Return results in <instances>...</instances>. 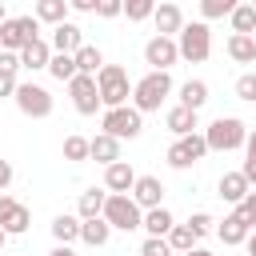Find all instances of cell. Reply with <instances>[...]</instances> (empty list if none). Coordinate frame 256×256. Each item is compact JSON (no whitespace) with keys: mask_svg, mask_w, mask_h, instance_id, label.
Masks as SVG:
<instances>
[{"mask_svg":"<svg viewBox=\"0 0 256 256\" xmlns=\"http://www.w3.org/2000/svg\"><path fill=\"white\" fill-rule=\"evenodd\" d=\"M204 140H208V152H232V148H244L248 140V124L240 116H216L208 128H204Z\"/></svg>","mask_w":256,"mask_h":256,"instance_id":"obj_1","label":"cell"},{"mask_svg":"<svg viewBox=\"0 0 256 256\" xmlns=\"http://www.w3.org/2000/svg\"><path fill=\"white\" fill-rule=\"evenodd\" d=\"M168 92H172V76L168 72H148L144 80L132 84V108L136 112H160Z\"/></svg>","mask_w":256,"mask_h":256,"instance_id":"obj_2","label":"cell"},{"mask_svg":"<svg viewBox=\"0 0 256 256\" xmlns=\"http://www.w3.org/2000/svg\"><path fill=\"white\" fill-rule=\"evenodd\" d=\"M96 88H100V100L104 108H124L128 96H132V84H128V72L120 64H104L96 72Z\"/></svg>","mask_w":256,"mask_h":256,"instance_id":"obj_3","label":"cell"},{"mask_svg":"<svg viewBox=\"0 0 256 256\" xmlns=\"http://www.w3.org/2000/svg\"><path fill=\"white\" fill-rule=\"evenodd\" d=\"M104 220L120 232H132V228H144V208L128 196V192H108V204H104Z\"/></svg>","mask_w":256,"mask_h":256,"instance_id":"obj_4","label":"cell"},{"mask_svg":"<svg viewBox=\"0 0 256 256\" xmlns=\"http://www.w3.org/2000/svg\"><path fill=\"white\" fill-rule=\"evenodd\" d=\"M176 44H180V60H188V64H204L212 56V32H208L204 20L184 24L180 36H176Z\"/></svg>","mask_w":256,"mask_h":256,"instance_id":"obj_5","label":"cell"},{"mask_svg":"<svg viewBox=\"0 0 256 256\" xmlns=\"http://www.w3.org/2000/svg\"><path fill=\"white\" fill-rule=\"evenodd\" d=\"M144 112H136L132 104H124V108H104V132L108 136H116V140H136L140 132H144V120H140Z\"/></svg>","mask_w":256,"mask_h":256,"instance_id":"obj_6","label":"cell"},{"mask_svg":"<svg viewBox=\"0 0 256 256\" xmlns=\"http://www.w3.org/2000/svg\"><path fill=\"white\" fill-rule=\"evenodd\" d=\"M36 36H40V20L36 16H12V20L0 24V52H20Z\"/></svg>","mask_w":256,"mask_h":256,"instance_id":"obj_7","label":"cell"},{"mask_svg":"<svg viewBox=\"0 0 256 256\" xmlns=\"http://www.w3.org/2000/svg\"><path fill=\"white\" fill-rule=\"evenodd\" d=\"M12 100H16V108H20L24 116H32V120L52 116V92H48L44 84H32V80H28V84H20V88H16V96H12Z\"/></svg>","mask_w":256,"mask_h":256,"instance_id":"obj_8","label":"cell"},{"mask_svg":"<svg viewBox=\"0 0 256 256\" xmlns=\"http://www.w3.org/2000/svg\"><path fill=\"white\" fill-rule=\"evenodd\" d=\"M208 156V140L204 132H192V136H176V144H168V164L172 168H192L196 160Z\"/></svg>","mask_w":256,"mask_h":256,"instance_id":"obj_9","label":"cell"},{"mask_svg":"<svg viewBox=\"0 0 256 256\" xmlns=\"http://www.w3.org/2000/svg\"><path fill=\"white\" fill-rule=\"evenodd\" d=\"M68 92H72V108H76L80 116H96V108L104 104V100H100V88H96V76L76 72V76L68 80Z\"/></svg>","mask_w":256,"mask_h":256,"instance_id":"obj_10","label":"cell"},{"mask_svg":"<svg viewBox=\"0 0 256 256\" xmlns=\"http://www.w3.org/2000/svg\"><path fill=\"white\" fill-rule=\"evenodd\" d=\"M180 60V44L176 36H152L144 44V64H152V72H168Z\"/></svg>","mask_w":256,"mask_h":256,"instance_id":"obj_11","label":"cell"},{"mask_svg":"<svg viewBox=\"0 0 256 256\" xmlns=\"http://www.w3.org/2000/svg\"><path fill=\"white\" fill-rule=\"evenodd\" d=\"M28 224H32V212H28L16 196H4V192H0V228H4L8 236H20V232H28Z\"/></svg>","mask_w":256,"mask_h":256,"instance_id":"obj_12","label":"cell"},{"mask_svg":"<svg viewBox=\"0 0 256 256\" xmlns=\"http://www.w3.org/2000/svg\"><path fill=\"white\" fill-rule=\"evenodd\" d=\"M216 236H220L224 244H244V240L252 236V220H248L240 208H232V212L216 224Z\"/></svg>","mask_w":256,"mask_h":256,"instance_id":"obj_13","label":"cell"},{"mask_svg":"<svg viewBox=\"0 0 256 256\" xmlns=\"http://www.w3.org/2000/svg\"><path fill=\"white\" fill-rule=\"evenodd\" d=\"M128 196L148 212V208H160V204H164V184H160L156 176H136V184H132Z\"/></svg>","mask_w":256,"mask_h":256,"instance_id":"obj_14","label":"cell"},{"mask_svg":"<svg viewBox=\"0 0 256 256\" xmlns=\"http://www.w3.org/2000/svg\"><path fill=\"white\" fill-rule=\"evenodd\" d=\"M48 44H52V52L76 56V52L84 48V32H80L76 24H68V20H64V24H56V28H52V40H48Z\"/></svg>","mask_w":256,"mask_h":256,"instance_id":"obj_15","label":"cell"},{"mask_svg":"<svg viewBox=\"0 0 256 256\" xmlns=\"http://www.w3.org/2000/svg\"><path fill=\"white\" fill-rule=\"evenodd\" d=\"M152 20H156V36H180V28H184V12L176 4H168V0L156 4Z\"/></svg>","mask_w":256,"mask_h":256,"instance_id":"obj_16","label":"cell"},{"mask_svg":"<svg viewBox=\"0 0 256 256\" xmlns=\"http://www.w3.org/2000/svg\"><path fill=\"white\" fill-rule=\"evenodd\" d=\"M48 60H52V44H48L44 36H36L32 44H24V48H20V68L40 72V68H48Z\"/></svg>","mask_w":256,"mask_h":256,"instance_id":"obj_17","label":"cell"},{"mask_svg":"<svg viewBox=\"0 0 256 256\" xmlns=\"http://www.w3.org/2000/svg\"><path fill=\"white\" fill-rule=\"evenodd\" d=\"M132 184H136V172H132L128 160H116V164L104 168V188L108 192H132Z\"/></svg>","mask_w":256,"mask_h":256,"instance_id":"obj_18","label":"cell"},{"mask_svg":"<svg viewBox=\"0 0 256 256\" xmlns=\"http://www.w3.org/2000/svg\"><path fill=\"white\" fill-rule=\"evenodd\" d=\"M216 188H220V200H228V204H240V200L252 192V184H248V176H244V172H224Z\"/></svg>","mask_w":256,"mask_h":256,"instance_id":"obj_19","label":"cell"},{"mask_svg":"<svg viewBox=\"0 0 256 256\" xmlns=\"http://www.w3.org/2000/svg\"><path fill=\"white\" fill-rule=\"evenodd\" d=\"M88 160H96V164H116L120 160V140L116 136H108V132H100V136H92V156Z\"/></svg>","mask_w":256,"mask_h":256,"instance_id":"obj_20","label":"cell"},{"mask_svg":"<svg viewBox=\"0 0 256 256\" xmlns=\"http://www.w3.org/2000/svg\"><path fill=\"white\" fill-rule=\"evenodd\" d=\"M104 204H108V188H88V192H80L76 212H80V220H96V216H104Z\"/></svg>","mask_w":256,"mask_h":256,"instance_id":"obj_21","label":"cell"},{"mask_svg":"<svg viewBox=\"0 0 256 256\" xmlns=\"http://www.w3.org/2000/svg\"><path fill=\"white\" fill-rule=\"evenodd\" d=\"M108 236H112V224H108L104 216H96V220H84V224H80V240H84V244H92V248H104V244H108Z\"/></svg>","mask_w":256,"mask_h":256,"instance_id":"obj_22","label":"cell"},{"mask_svg":"<svg viewBox=\"0 0 256 256\" xmlns=\"http://www.w3.org/2000/svg\"><path fill=\"white\" fill-rule=\"evenodd\" d=\"M180 104L192 108V112H200V108L208 104V84H204V80H184V84H180Z\"/></svg>","mask_w":256,"mask_h":256,"instance_id":"obj_23","label":"cell"},{"mask_svg":"<svg viewBox=\"0 0 256 256\" xmlns=\"http://www.w3.org/2000/svg\"><path fill=\"white\" fill-rule=\"evenodd\" d=\"M168 128L176 132V136H192L196 132V112L192 108H184V104H176V108H168Z\"/></svg>","mask_w":256,"mask_h":256,"instance_id":"obj_24","label":"cell"},{"mask_svg":"<svg viewBox=\"0 0 256 256\" xmlns=\"http://www.w3.org/2000/svg\"><path fill=\"white\" fill-rule=\"evenodd\" d=\"M172 224H176V220H172V212H168L164 204L144 212V232H148V236H168V232H172Z\"/></svg>","mask_w":256,"mask_h":256,"instance_id":"obj_25","label":"cell"},{"mask_svg":"<svg viewBox=\"0 0 256 256\" xmlns=\"http://www.w3.org/2000/svg\"><path fill=\"white\" fill-rule=\"evenodd\" d=\"M80 216H68V212H60L56 220H52V236H56V244H72V240H80Z\"/></svg>","mask_w":256,"mask_h":256,"instance_id":"obj_26","label":"cell"},{"mask_svg":"<svg viewBox=\"0 0 256 256\" xmlns=\"http://www.w3.org/2000/svg\"><path fill=\"white\" fill-rule=\"evenodd\" d=\"M40 24H64V16H68V0H36V12H32Z\"/></svg>","mask_w":256,"mask_h":256,"instance_id":"obj_27","label":"cell"},{"mask_svg":"<svg viewBox=\"0 0 256 256\" xmlns=\"http://www.w3.org/2000/svg\"><path fill=\"white\" fill-rule=\"evenodd\" d=\"M228 56H232L236 64H252V60H256V40L232 32V36H228Z\"/></svg>","mask_w":256,"mask_h":256,"instance_id":"obj_28","label":"cell"},{"mask_svg":"<svg viewBox=\"0 0 256 256\" xmlns=\"http://www.w3.org/2000/svg\"><path fill=\"white\" fill-rule=\"evenodd\" d=\"M196 240H200V236H196L188 224H172V232H168V244H172V252H176V256L192 252V248H196Z\"/></svg>","mask_w":256,"mask_h":256,"instance_id":"obj_29","label":"cell"},{"mask_svg":"<svg viewBox=\"0 0 256 256\" xmlns=\"http://www.w3.org/2000/svg\"><path fill=\"white\" fill-rule=\"evenodd\" d=\"M48 72L60 80V84H68L80 68H76V56H64V52H52V60H48Z\"/></svg>","mask_w":256,"mask_h":256,"instance_id":"obj_30","label":"cell"},{"mask_svg":"<svg viewBox=\"0 0 256 256\" xmlns=\"http://www.w3.org/2000/svg\"><path fill=\"white\" fill-rule=\"evenodd\" d=\"M228 20H232V32H240V36H252L256 32V8L252 4H236V12Z\"/></svg>","mask_w":256,"mask_h":256,"instance_id":"obj_31","label":"cell"},{"mask_svg":"<svg viewBox=\"0 0 256 256\" xmlns=\"http://www.w3.org/2000/svg\"><path fill=\"white\" fill-rule=\"evenodd\" d=\"M76 68H80L84 76H96V72L104 68V56H100V48H92V44H84V48L76 52Z\"/></svg>","mask_w":256,"mask_h":256,"instance_id":"obj_32","label":"cell"},{"mask_svg":"<svg viewBox=\"0 0 256 256\" xmlns=\"http://www.w3.org/2000/svg\"><path fill=\"white\" fill-rule=\"evenodd\" d=\"M88 156H92V140H84V136H64V160L80 164V160H88Z\"/></svg>","mask_w":256,"mask_h":256,"instance_id":"obj_33","label":"cell"},{"mask_svg":"<svg viewBox=\"0 0 256 256\" xmlns=\"http://www.w3.org/2000/svg\"><path fill=\"white\" fill-rule=\"evenodd\" d=\"M236 4L240 0H200V16L204 20H224V16L236 12Z\"/></svg>","mask_w":256,"mask_h":256,"instance_id":"obj_34","label":"cell"},{"mask_svg":"<svg viewBox=\"0 0 256 256\" xmlns=\"http://www.w3.org/2000/svg\"><path fill=\"white\" fill-rule=\"evenodd\" d=\"M156 4H160V0H124V16H128L132 24H140V20H148V16L156 12Z\"/></svg>","mask_w":256,"mask_h":256,"instance_id":"obj_35","label":"cell"},{"mask_svg":"<svg viewBox=\"0 0 256 256\" xmlns=\"http://www.w3.org/2000/svg\"><path fill=\"white\" fill-rule=\"evenodd\" d=\"M244 176H248V184L256 188V132H248V140H244V168H240Z\"/></svg>","mask_w":256,"mask_h":256,"instance_id":"obj_36","label":"cell"},{"mask_svg":"<svg viewBox=\"0 0 256 256\" xmlns=\"http://www.w3.org/2000/svg\"><path fill=\"white\" fill-rule=\"evenodd\" d=\"M140 256H172V244H168V236H148V240L140 244Z\"/></svg>","mask_w":256,"mask_h":256,"instance_id":"obj_37","label":"cell"},{"mask_svg":"<svg viewBox=\"0 0 256 256\" xmlns=\"http://www.w3.org/2000/svg\"><path fill=\"white\" fill-rule=\"evenodd\" d=\"M236 96H240L244 104H256V72H244V76L236 80Z\"/></svg>","mask_w":256,"mask_h":256,"instance_id":"obj_38","label":"cell"},{"mask_svg":"<svg viewBox=\"0 0 256 256\" xmlns=\"http://www.w3.org/2000/svg\"><path fill=\"white\" fill-rule=\"evenodd\" d=\"M188 228H192L196 236H208V232L216 228V220H212L208 212H192V216H188Z\"/></svg>","mask_w":256,"mask_h":256,"instance_id":"obj_39","label":"cell"},{"mask_svg":"<svg viewBox=\"0 0 256 256\" xmlns=\"http://www.w3.org/2000/svg\"><path fill=\"white\" fill-rule=\"evenodd\" d=\"M96 16H100V20H116V16H124V0H96Z\"/></svg>","mask_w":256,"mask_h":256,"instance_id":"obj_40","label":"cell"},{"mask_svg":"<svg viewBox=\"0 0 256 256\" xmlns=\"http://www.w3.org/2000/svg\"><path fill=\"white\" fill-rule=\"evenodd\" d=\"M16 72H8V68H0V96H16Z\"/></svg>","mask_w":256,"mask_h":256,"instance_id":"obj_41","label":"cell"},{"mask_svg":"<svg viewBox=\"0 0 256 256\" xmlns=\"http://www.w3.org/2000/svg\"><path fill=\"white\" fill-rule=\"evenodd\" d=\"M236 208H240V212H244V216H248V220L256 224V188H252V192H248V196H244V200H240Z\"/></svg>","mask_w":256,"mask_h":256,"instance_id":"obj_42","label":"cell"},{"mask_svg":"<svg viewBox=\"0 0 256 256\" xmlns=\"http://www.w3.org/2000/svg\"><path fill=\"white\" fill-rule=\"evenodd\" d=\"M8 184H12V164H8L4 156H0V192H4Z\"/></svg>","mask_w":256,"mask_h":256,"instance_id":"obj_43","label":"cell"},{"mask_svg":"<svg viewBox=\"0 0 256 256\" xmlns=\"http://www.w3.org/2000/svg\"><path fill=\"white\" fill-rule=\"evenodd\" d=\"M72 12H96V0H68Z\"/></svg>","mask_w":256,"mask_h":256,"instance_id":"obj_44","label":"cell"},{"mask_svg":"<svg viewBox=\"0 0 256 256\" xmlns=\"http://www.w3.org/2000/svg\"><path fill=\"white\" fill-rule=\"evenodd\" d=\"M48 256H76V252H72V248H68V244H56V248H52V252H48Z\"/></svg>","mask_w":256,"mask_h":256,"instance_id":"obj_45","label":"cell"},{"mask_svg":"<svg viewBox=\"0 0 256 256\" xmlns=\"http://www.w3.org/2000/svg\"><path fill=\"white\" fill-rule=\"evenodd\" d=\"M244 244H248V256H256V232H252V236H248Z\"/></svg>","mask_w":256,"mask_h":256,"instance_id":"obj_46","label":"cell"},{"mask_svg":"<svg viewBox=\"0 0 256 256\" xmlns=\"http://www.w3.org/2000/svg\"><path fill=\"white\" fill-rule=\"evenodd\" d=\"M184 256H212L208 248H192V252H184Z\"/></svg>","mask_w":256,"mask_h":256,"instance_id":"obj_47","label":"cell"},{"mask_svg":"<svg viewBox=\"0 0 256 256\" xmlns=\"http://www.w3.org/2000/svg\"><path fill=\"white\" fill-rule=\"evenodd\" d=\"M4 240H8V232H4V228H0V256H4Z\"/></svg>","mask_w":256,"mask_h":256,"instance_id":"obj_48","label":"cell"},{"mask_svg":"<svg viewBox=\"0 0 256 256\" xmlns=\"http://www.w3.org/2000/svg\"><path fill=\"white\" fill-rule=\"evenodd\" d=\"M4 20H8V16H4V0H0V24H4Z\"/></svg>","mask_w":256,"mask_h":256,"instance_id":"obj_49","label":"cell"},{"mask_svg":"<svg viewBox=\"0 0 256 256\" xmlns=\"http://www.w3.org/2000/svg\"><path fill=\"white\" fill-rule=\"evenodd\" d=\"M248 4H252V8H256V0H248Z\"/></svg>","mask_w":256,"mask_h":256,"instance_id":"obj_50","label":"cell"},{"mask_svg":"<svg viewBox=\"0 0 256 256\" xmlns=\"http://www.w3.org/2000/svg\"><path fill=\"white\" fill-rule=\"evenodd\" d=\"M252 40H256V32H252Z\"/></svg>","mask_w":256,"mask_h":256,"instance_id":"obj_51","label":"cell"}]
</instances>
